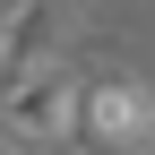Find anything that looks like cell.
Returning <instances> with one entry per match:
<instances>
[{"label":"cell","instance_id":"obj_4","mask_svg":"<svg viewBox=\"0 0 155 155\" xmlns=\"http://www.w3.org/2000/svg\"><path fill=\"white\" fill-rule=\"evenodd\" d=\"M0 155H43V147H26L17 129H0Z\"/></svg>","mask_w":155,"mask_h":155},{"label":"cell","instance_id":"obj_1","mask_svg":"<svg viewBox=\"0 0 155 155\" xmlns=\"http://www.w3.org/2000/svg\"><path fill=\"white\" fill-rule=\"evenodd\" d=\"M78 104H86L78 61H43V69H26V78L0 86V129H17L26 147H52V138L78 129Z\"/></svg>","mask_w":155,"mask_h":155},{"label":"cell","instance_id":"obj_3","mask_svg":"<svg viewBox=\"0 0 155 155\" xmlns=\"http://www.w3.org/2000/svg\"><path fill=\"white\" fill-rule=\"evenodd\" d=\"M52 17H61V0H17L0 17V86L26 78V69H43V61H61L52 52Z\"/></svg>","mask_w":155,"mask_h":155},{"label":"cell","instance_id":"obj_5","mask_svg":"<svg viewBox=\"0 0 155 155\" xmlns=\"http://www.w3.org/2000/svg\"><path fill=\"white\" fill-rule=\"evenodd\" d=\"M78 155H95V147H78Z\"/></svg>","mask_w":155,"mask_h":155},{"label":"cell","instance_id":"obj_2","mask_svg":"<svg viewBox=\"0 0 155 155\" xmlns=\"http://www.w3.org/2000/svg\"><path fill=\"white\" fill-rule=\"evenodd\" d=\"M78 129H86L95 155H155V95H147V78H129V69L86 78Z\"/></svg>","mask_w":155,"mask_h":155}]
</instances>
